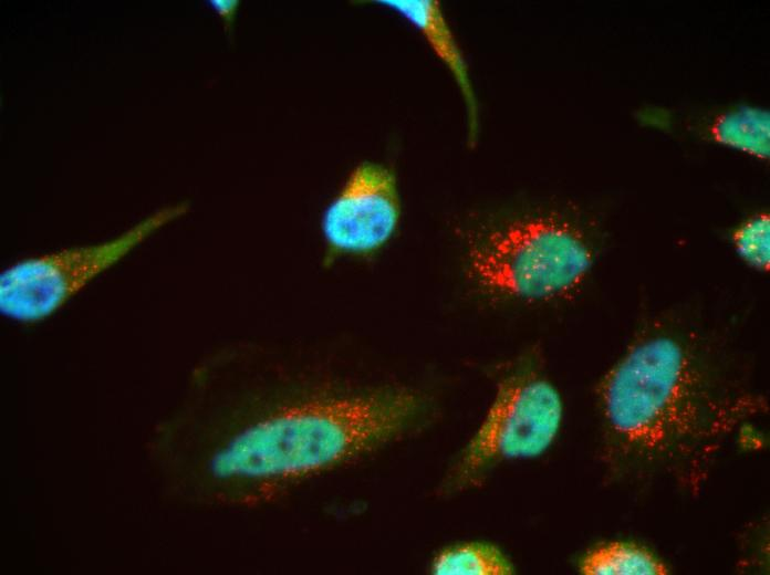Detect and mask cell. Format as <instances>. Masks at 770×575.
Wrapping results in <instances>:
<instances>
[{
	"label": "cell",
	"mask_w": 770,
	"mask_h": 575,
	"mask_svg": "<svg viewBox=\"0 0 770 575\" xmlns=\"http://www.w3.org/2000/svg\"><path fill=\"white\" fill-rule=\"evenodd\" d=\"M334 349L329 339L248 342L199 363L173 425L186 492L274 504L420 428V391L354 383Z\"/></svg>",
	"instance_id": "1"
},
{
	"label": "cell",
	"mask_w": 770,
	"mask_h": 575,
	"mask_svg": "<svg viewBox=\"0 0 770 575\" xmlns=\"http://www.w3.org/2000/svg\"><path fill=\"white\" fill-rule=\"evenodd\" d=\"M602 457L616 478L666 479L696 492L728 440L766 411L763 397L718 389L688 334L652 328L615 362L597 390Z\"/></svg>",
	"instance_id": "2"
},
{
	"label": "cell",
	"mask_w": 770,
	"mask_h": 575,
	"mask_svg": "<svg viewBox=\"0 0 770 575\" xmlns=\"http://www.w3.org/2000/svg\"><path fill=\"white\" fill-rule=\"evenodd\" d=\"M471 280L487 293L521 302H548L575 292L592 270L584 232L551 213H533L483 227L466 249Z\"/></svg>",
	"instance_id": "3"
},
{
	"label": "cell",
	"mask_w": 770,
	"mask_h": 575,
	"mask_svg": "<svg viewBox=\"0 0 770 575\" xmlns=\"http://www.w3.org/2000/svg\"><path fill=\"white\" fill-rule=\"evenodd\" d=\"M188 210L189 203L179 201L153 211L108 240L14 261L0 272V314L23 325L52 317L145 240Z\"/></svg>",
	"instance_id": "4"
},
{
	"label": "cell",
	"mask_w": 770,
	"mask_h": 575,
	"mask_svg": "<svg viewBox=\"0 0 770 575\" xmlns=\"http://www.w3.org/2000/svg\"><path fill=\"white\" fill-rule=\"evenodd\" d=\"M562 419L560 393L543 374L531 367L510 373L456 462L450 483L467 488L497 463L539 457L555 440Z\"/></svg>",
	"instance_id": "5"
},
{
	"label": "cell",
	"mask_w": 770,
	"mask_h": 575,
	"mask_svg": "<svg viewBox=\"0 0 770 575\" xmlns=\"http://www.w3.org/2000/svg\"><path fill=\"white\" fill-rule=\"evenodd\" d=\"M400 217L395 172L381 163H360L322 213L324 265L339 258H366L379 252L397 232Z\"/></svg>",
	"instance_id": "6"
},
{
	"label": "cell",
	"mask_w": 770,
	"mask_h": 575,
	"mask_svg": "<svg viewBox=\"0 0 770 575\" xmlns=\"http://www.w3.org/2000/svg\"><path fill=\"white\" fill-rule=\"evenodd\" d=\"M374 3L410 24L449 72L462 98L468 145L475 146L480 129L479 101L468 61L441 3L437 0H377Z\"/></svg>",
	"instance_id": "7"
},
{
	"label": "cell",
	"mask_w": 770,
	"mask_h": 575,
	"mask_svg": "<svg viewBox=\"0 0 770 575\" xmlns=\"http://www.w3.org/2000/svg\"><path fill=\"white\" fill-rule=\"evenodd\" d=\"M709 132L721 145L760 159L770 156V113L764 108L741 106L727 111L716 117Z\"/></svg>",
	"instance_id": "8"
},
{
	"label": "cell",
	"mask_w": 770,
	"mask_h": 575,
	"mask_svg": "<svg viewBox=\"0 0 770 575\" xmlns=\"http://www.w3.org/2000/svg\"><path fill=\"white\" fill-rule=\"evenodd\" d=\"M580 571L586 575H664L668 567L641 545L610 542L591 550L582 558Z\"/></svg>",
	"instance_id": "9"
},
{
	"label": "cell",
	"mask_w": 770,
	"mask_h": 575,
	"mask_svg": "<svg viewBox=\"0 0 770 575\" xmlns=\"http://www.w3.org/2000/svg\"><path fill=\"white\" fill-rule=\"evenodd\" d=\"M430 571L437 575H508L514 572V566L497 546L472 542L439 552Z\"/></svg>",
	"instance_id": "10"
},
{
	"label": "cell",
	"mask_w": 770,
	"mask_h": 575,
	"mask_svg": "<svg viewBox=\"0 0 770 575\" xmlns=\"http://www.w3.org/2000/svg\"><path fill=\"white\" fill-rule=\"evenodd\" d=\"M739 257L752 269L768 272L770 268V218L758 213L742 222L732 233Z\"/></svg>",
	"instance_id": "11"
},
{
	"label": "cell",
	"mask_w": 770,
	"mask_h": 575,
	"mask_svg": "<svg viewBox=\"0 0 770 575\" xmlns=\"http://www.w3.org/2000/svg\"><path fill=\"white\" fill-rule=\"evenodd\" d=\"M238 0H210L209 4L215 12L223 20L225 28L230 31L239 7Z\"/></svg>",
	"instance_id": "12"
}]
</instances>
